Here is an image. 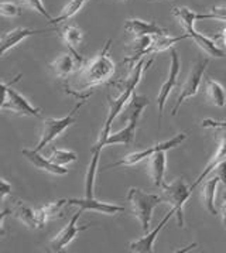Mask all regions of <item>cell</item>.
<instances>
[{"label":"cell","instance_id":"cell-36","mask_svg":"<svg viewBox=\"0 0 226 253\" xmlns=\"http://www.w3.org/2000/svg\"><path fill=\"white\" fill-rule=\"evenodd\" d=\"M222 222L226 228V193L224 194V203H222Z\"/></svg>","mask_w":226,"mask_h":253},{"label":"cell","instance_id":"cell-14","mask_svg":"<svg viewBox=\"0 0 226 253\" xmlns=\"http://www.w3.org/2000/svg\"><path fill=\"white\" fill-rule=\"evenodd\" d=\"M21 154L29 160V162L38 170L45 172H50V174H54V175H65L68 174V169H65L64 166H60V164H55L54 162H51V159L48 157H44L40 154L38 150L36 149H23L21 150Z\"/></svg>","mask_w":226,"mask_h":253},{"label":"cell","instance_id":"cell-24","mask_svg":"<svg viewBox=\"0 0 226 253\" xmlns=\"http://www.w3.org/2000/svg\"><path fill=\"white\" fill-rule=\"evenodd\" d=\"M153 37L154 36H140L136 37V40L130 42V48H132V54L130 57L126 60V62H134L137 60H142L143 57L147 55V51L153 44Z\"/></svg>","mask_w":226,"mask_h":253},{"label":"cell","instance_id":"cell-4","mask_svg":"<svg viewBox=\"0 0 226 253\" xmlns=\"http://www.w3.org/2000/svg\"><path fill=\"white\" fill-rule=\"evenodd\" d=\"M147 105H149V99L146 96L133 95L130 99V105L127 108V113H129L127 115V126L119 132L109 134V137L103 143V147L109 146V144H124V146L132 144L134 140V136H136L139 121H140L142 113H143L144 108Z\"/></svg>","mask_w":226,"mask_h":253},{"label":"cell","instance_id":"cell-29","mask_svg":"<svg viewBox=\"0 0 226 253\" xmlns=\"http://www.w3.org/2000/svg\"><path fill=\"white\" fill-rule=\"evenodd\" d=\"M51 162L55 164H60V166H67L70 163H74L78 160V156L76 153L68 152V150H61V149H52L51 156H50Z\"/></svg>","mask_w":226,"mask_h":253},{"label":"cell","instance_id":"cell-13","mask_svg":"<svg viewBox=\"0 0 226 253\" xmlns=\"http://www.w3.org/2000/svg\"><path fill=\"white\" fill-rule=\"evenodd\" d=\"M175 215V210L174 208H171L170 210V212L165 215L164 218H163V221L158 223V226L153 229L151 232L146 233L143 238H140V239H137V241H133V242L129 243V251L130 252H137V253H151L154 249V242L155 239H157V236L160 235V232L164 229V226L168 223L170 221V218Z\"/></svg>","mask_w":226,"mask_h":253},{"label":"cell","instance_id":"cell-6","mask_svg":"<svg viewBox=\"0 0 226 253\" xmlns=\"http://www.w3.org/2000/svg\"><path fill=\"white\" fill-rule=\"evenodd\" d=\"M83 103H85V99H82L79 103H76L71 109V112H68V115L64 116V118H58V119L57 118H48V119H45L44 123H42L40 142L37 143V146L34 149L38 150V152H41L44 147H47L60 134L65 132L70 126H72L75 123V121H76V113L82 108Z\"/></svg>","mask_w":226,"mask_h":253},{"label":"cell","instance_id":"cell-27","mask_svg":"<svg viewBox=\"0 0 226 253\" xmlns=\"http://www.w3.org/2000/svg\"><path fill=\"white\" fill-rule=\"evenodd\" d=\"M88 1H89V0H71V1L62 9L61 14H60L58 17L52 19V20L48 21V23H50V24H57V23H61V21L71 19V17H74L78 11L82 9Z\"/></svg>","mask_w":226,"mask_h":253},{"label":"cell","instance_id":"cell-35","mask_svg":"<svg viewBox=\"0 0 226 253\" xmlns=\"http://www.w3.org/2000/svg\"><path fill=\"white\" fill-rule=\"evenodd\" d=\"M214 171H215L216 175H218V177L221 178V181L224 182V185L226 187V162L221 163V164H219V166L216 167L215 170H214ZM214 171H212V172H214Z\"/></svg>","mask_w":226,"mask_h":253},{"label":"cell","instance_id":"cell-17","mask_svg":"<svg viewBox=\"0 0 226 253\" xmlns=\"http://www.w3.org/2000/svg\"><path fill=\"white\" fill-rule=\"evenodd\" d=\"M124 30L134 37L140 36H158V34H167L168 31L155 24L154 21H144L140 19H127L124 21Z\"/></svg>","mask_w":226,"mask_h":253},{"label":"cell","instance_id":"cell-12","mask_svg":"<svg viewBox=\"0 0 226 253\" xmlns=\"http://www.w3.org/2000/svg\"><path fill=\"white\" fill-rule=\"evenodd\" d=\"M67 205H75L79 207L82 211H95V212L105 213V215H116L119 212H123L124 207L117 204H109L98 201L96 198H70L67 200Z\"/></svg>","mask_w":226,"mask_h":253},{"label":"cell","instance_id":"cell-3","mask_svg":"<svg viewBox=\"0 0 226 253\" xmlns=\"http://www.w3.org/2000/svg\"><path fill=\"white\" fill-rule=\"evenodd\" d=\"M127 203L132 207V213L137 218L142 225V229L147 232L151 225L153 211L160 205L165 203L163 195L144 193L143 190L132 187L127 193Z\"/></svg>","mask_w":226,"mask_h":253},{"label":"cell","instance_id":"cell-1","mask_svg":"<svg viewBox=\"0 0 226 253\" xmlns=\"http://www.w3.org/2000/svg\"><path fill=\"white\" fill-rule=\"evenodd\" d=\"M144 67H146V58L139 60L133 67V71L129 75V78L126 80L122 93L117 98H109V112H108V118L105 121L102 130H101V136L98 139L96 144L91 149V163H89V169L86 172V178H85V197L88 198H95L93 194V187H95V177H96V170H98V163H99V154L102 152L103 143L109 137L111 134V129H112L113 121L117 118V115L122 112L124 105L132 99L134 95V89L139 85V82L142 80V74H143Z\"/></svg>","mask_w":226,"mask_h":253},{"label":"cell","instance_id":"cell-19","mask_svg":"<svg viewBox=\"0 0 226 253\" xmlns=\"http://www.w3.org/2000/svg\"><path fill=\"white\" fill-rule=\"evenodd\" d=\"M13 215L23 222L26 226H29L30 229H38V228H42L41 223H40V219H38V213H37V210H33L30 208L27 204L16 203V205L13 207L11 210Z\"/></svg>","mask_w":226,"mask_h":253},{"label":"cell","instance_id":"cell-33","mask_svg":"<svg viewBox=\"0 0 226 253\" xmlns=\"http://www.w3.org/2000/svg\"><path fill=\"white\" fill-rule=\"evenodd\" d=\"M201 126L204 129H218L226 132V121H214V119H205L201 122Z\"/></svg>","mask_w":226,"mask_h":253},{"label":"cell","instance_id":"cell-28","mask_svg":"<svg viewBox=\"0 0 226 253\" xmlns=\"http://www.w3.org/2000/svg\"><path fill=\"white\" fill-rule=\"evenodd\" d=\"M174 16L178 19L180 24L185 27V26H194L196 20H201V14H198L194 10L188 9V7H174Z\"/></svg>","mask_w":226,"mask_h":253},{"label":"cell","instance_id":"cell-22","mask_svg":"<svg viewBox=\"0 0 226 253\" xmlns=\"http://www.w3.org/2000/svg\"><path fill=\"white\" fill-rule=\"evenodd\" d=\"M221 182V178L214 174L208 181L204 184L202 187V198H204V204H205V208L208 212L211 215H216L218 210L215 207V195H216V188Z\"/></svg>","mask_w":226,"mask_h":253},{"label":"cell","instance_id":"cell-5","mask_svg":"<svg viewBox=\"0 0 226 253\" xmlns=\"http://www.w3.org/2000/svg\"><path fill=\"white\" fill-rule=\"evenodd\" d=\"M21 78L19 74L10 84L3 81L1 84V105L0 109L1 111H9L13 113H17L21 116H31V118H40V108H34L30 102L27 101L26 96H23L21 93L13 89L11 85L16 84Z\"/></svg>","mask_w":226,"mask_h":253},{"label":"cell","instance_id":"cell-26","mask_svg":"<svg viewBox=\"0 0 226 253\" xmlns=\"http://www.w3.org/2000/svg\"><path fill=\"white\" fill-rule=\"evenodd\" d=\"M83 34L82 31L79 30L75 26H68L62 30V40L65 41V44L70 47V50L76 52V48L81 45L82 42Z\"/></svg>","mask_w":226,"mask_h":253},{"label":"cell","instance_id":"cell-30","mask_svg":"<svg viewBox=\"0 0 226 253\" xmlns=\"http://www.w3.org/2000/svg\"><path fill=\"white\" fill-rule=\"evenodd\" d=\"M0 13L4 17H19L21 16V7L19 4L13 3V1H1L0 3Z\"/></svg>","mask_w":226,"mask_h":253},{"label":"cell","instance_id":"cell-15","mask_svg":"<svg viewBox=\"0 0 226 253\" xmlns=\"http://www.w3.org/2000/svg\"><path fill=\"white\" fill-rule=\"evenodd\" d=\"M81 62H82V58L76 52L71 51V52H64L60 57H57L52 61L50 67L57 77L65 78L76 71V68L81 65Z\"/></svg>","mask_w":226,"mask_h":253},{"label":"cell","instance_id":"cell-37","mask_svg":"<svg viewBox=\"0 0 226 253\" xmlns=\"http://www.w3.org/2000/svg\"><path fill=\"white\" fill-rule=\"evenodd\" d=\"M218 37H221V39L224 40V44H225V45H226V29H225V30L221 31V34H219Z\"/></svg>","mask_w":226,"mask_h":253},{"label":"cell","instance_id":"cell-16","mask_svg":"<svg viewBox=\"0 0 226 253\" xmlns=\"http://www.w3.org/2000/svg\"><path fill=\"white\" fill-rule=\"evenodd\" d=\"M40 33H42V30H33V29H27V27H17L14 30L4 33L0 39V54L6 55L7 51L14 48L19 42L34 36V34H40Z\"/></svg>","mask_w":226,"mask_h":253},{"label":"cell","instance_id":"cell-21","mask_svg":"<svg viewBox=\"0 0 226 253\" xmlns=\"http://www.w3.org/2000/svg\"><path fill=\"white\" fill-rule=\"evenodd\" d=\"M224 162H226V134L222 137L221 144H219V147H218V152L215 153V156L211 159V162L206 164L205 170L199 174V177L196 178L195 182H194V184H191V188L194 190L195 187H198L201 182L205 180L208 175H211V172L214 171L221 163H224Z\"/></svg>","mask_w":226,"mask_h":253},{"label":"cell","instance_id":"cell-7","mask_svg":"<svg viewBox=\"0 0 226 253\" xmlns=\"http://www.w3.org/2000/svg\"><path fill=\"white\" fill-rule=\"evenodd\" d=\"M192 193V188L184 178H175L170 184H165L163 187V197L165 203L171 204V208L175 210L177 225L180 228L184 226V207L185 203L189 200Z\"/></svg>","mask_w":226,"mask_h":253},{"label":"cell","instance_id":"cell-31","mask_svg":"<svg viewBox=\"0 0 226 253\" xmlns=\"http://www.w3.org/2000/svg\"><path fill=\"white\" fill-rule=\"evenodd\" d=\"M21 3H23V4H26V6H27L29 9H31V10L37 11L40 16L45 17L48 21L52 20V17L50 16V13L47 11L45 6L42 4L41 0H21Z\"/></svg>","mask_w":226,"mask_h":253},{"label":"cell","instance_id":"cell-18","mask_svg":"<svg viewBox=\"0 0 226 253\" xmlns=\"http://www.w3.org/2000/svg\"><path fill=\"white\" fill-rule=\"evenodd\" d=\"M184 30L185 34L188 36V39H192V40L195 41V44H198V47H199L201 50L205 51L208 55L216 57V58H224V57H225L224 50H221L211 39H208L204 34L198 33V31L194 29V26H185Z\"/></svg>","mask_w":226,"mask_h":253},{"label":"cell","instance_id":"cell-34","mask_svg":"<svg viewBox=\"0 0 226 253\" xmlns=\"http://www.w3.org/2000/svg\"><path fill=\"white\" fill-rule=\"evenodd\" d=\"M11 194V184L6 178H1V188H0V200L4 201V198Z\"/></svg>","mask_w":226,"mask_h":253},{"label":"cell","instance_id":"cell-20","mask_svg":"<svg viewBox=\"0 0 226 253\" xmlns=\"http://www.w3.org/2000/svg\"><path fill=\"white\" fill-rule=\"evenodd\" d=\"M165 164H167V156L165 150L155 153L153 157H150V177L154 187L163 188L165 185L164 174H165Z\"/></svg>","mask_w":226,"mask_h":253},{"label":"cell","instance_id":"cell-10","mask_svg":"<svg viewBox=\"0 0 226 253\" xmlns=\"http://www.w3.org/2000/svg\"><path fill=\"white\" fill-rule=\"evenodd\" d=\"M83 212H85V211L79 210L78 212L74 213L70 223L65 225L61 231L52 238L51 242H50V251H51V252L57 253L64 251V249L74 241V238H75L76 235H79L81 232H83V231H86V229L91 228V225H78V221H79V218H81V215H82Z\"/></svg>","mask_w":226,"mask_h":253},{"label":"cell","instance_id":"cell-25","mask_svg":"<svg viewBox=\"0 0 226 253\" xmlns=\"http://www.w3.org/2000/svg\"><path fill=\"white\" fill-rule=\"evenodd\" d=\"M184 39H188V36L184 34L181 37H173V36H168V34H158V36H154L153 37V44L151 47L147 51V55L149 54H153V52H160V51L170 50L174 47V44L180 42Z\"/></svg>","mask_w":226,"mask_h":253},{"label":"cell","instance_id":"cell-11","mask_svg":"<svg viewBox=\"0 0 226 253\" xmlns=\"http://www.w3.org/2000/svg\"><path fill=\"white\" fill-rule=\"evenodd\" d=\"M181 71V61L178 57V52L175 48H171V62H170V71H168V77L164 81V84L161 85V89L158 92L157 96V108H158V116L163 115V111L165 108V102L170 96V92L174 89V86L177 85L178 81V75Z\"/></svg>","mask_w":226,"mask_h":253},{"label":"cell","instance_id":"cell-2","mask_svg":"<svg viewBox=\"0 0 226 253\" xmlns=\"http://www.w3.org/2000/svg\"><path fill=\"white\" fill-rule=\"evenodd\" d=\"M111 44L112 40L106 41L102 51L91 62H88L82 70H79L74 84L76 91H86L111 80V77L114 74V62L109 57Z\"/></svg>","mask_w":226,"mask_h":253},{"label":"cell","instance_id":"cell-32","mask_svg":"<svg viewBox=\"0 0 226 253\" xmlns=\"http://www.w3.org/2000/svg\"><path fill=\"white\" fill-rule=\"evenodd\" d=\"M201 19L205 20H219L226 21V7H212L209 13L201 14Z\"/></svg>","mask_w":226,"mask_h":253},{"label":"cell","instance_id":"cell-23","mask_svg":"<svg viewBox=\"0 0 226 253\" xmlns=\"http://www.w3.org/2000/svg\"><path fill=\"white\" fill-rule=\"evenodd\" d=\"M206 99L209 101L211 105L216 108H224L226 105V91L225 88L214 80H208L205 86Z\"/></svg>","mask_w":226,"mask_h":253},{"label":"cell","instance_id":"cell-9","mask_svg":"<svg viewBox=\"0 0 226 253\" xmlns=\"http://www.w3.org/2000/svg\"><path fill=\"white\" fill-rule=\"evenodd\" d=\"M208 65H209V60H208V58L196 61L195 64L192 65V68H191V71L188 74L184 85H183V88H181V92H180V95H178V98H177L174 108H173V112H171L173 116H175V115L178 113V109L181 108V105L184 103L185 99L195 96L196 92L199 89V85H201V81H202L204 72L206 71V67H208Z\"/></svg>","mask_w":226,"mask_h":253},{"label":"cell","instance_id":"cell-8","mask_svg":"<svg viewBox=\"0 0 226 253\" xmlns=\"http://www.w3.org/2000/svg\"><path fill=\"white\" fill-rule=\"evenodd\" d=\"M185 139H187V133H178V134H175L174 137H171L170 140H165V142L158 143V144H154L153 147H150V149H146V150H139V152H134L130 153V154H127L126 157H123L122 160H119V162L113 163L111 166H108L106 169H113V167H122V166H134V164H137V163L143 162L146 159H150V157H153L155 153L161 152V150H171V149H175L177 146H180L181 143L184 142Z\"/></svg>","mask_w":226,"mask_h":253}]
</instances>
